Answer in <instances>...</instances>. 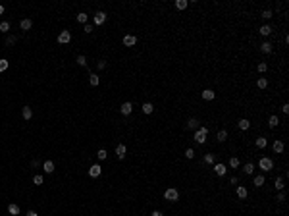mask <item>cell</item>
Returning a JSON list of instances; mask_svg holds the SVG:
<instances>
[{"label": "cell", "mask_w": 289, "mask_h": 216, "mask_svg": "<svg viewBox=\"0 0 289 216\" xmlns=\"http://www.w3.org/2000/svg\"><path fill=\"white\" fill-rule=\"evenodd\" d=\"M206 135H208V128H204V125H202V128H199L195 131V137H193V139H195L199 145H204V143H206Z\"/></svg>", "instance_id": "cell-1"}, {"label": "cell", "mask_w": 289, "mask_h": 216, "mask_svg": "<svg viewBox=\"0 0 289 216\" xmlns=\"http://www.w3.org/2000/svg\"><path fill=\"white\" fill-rule=\"evenodd\" d=\"M164 199L173 203V201H177V199H179V193H177V189L170 187V189H166V191H164Z\"/></svg>", "instance_id": "cell-2"}, {"label": "cell", "mask_w": 289, "mask_h": 216, "mask_svg": "<svg viewBox=\"0 0 289 216\" xmlns=\"http://www.w3.org/2000/svg\"><path fill=\"white\" fill-rule=\"evenodd\" d=\"M258 166H260V170H262V172H270L272 168H274V162H272L270 158H260Z\"/></svg>", "instance_id": "cell-3"}, {"label": "cell", "mask_w": 289, "mask_h": 216, "mask_svg": "<svg viewBox=\"0 0 289 216\" xmlns=\"http://www.w3.org/2000/svg\"><path fill=\"white\" fill-rule=\"evenodd\" d=\"M70 41H71V33H70V31H62V33L58 35V43H60V45H67Z\"/></svg>", "instance_id": "cell-4"}, {"label": "cell", "mask_w": 289, "mask_h": 216, "mask_svg": "<svg viewBox=\"0 0 289 216\" xmlns=\"http://www.w3.org/2000/svg\"><path fill=\"white\" fill-rule=\"evenodd\" d=\"M100 172H102L100 164H93L91 168H89V176H91V178H98V176H100Z\"/></svg>", "instance_id": "cell-5"}, {"label": "cell", "mask_w": 289, "mask_h": 216, "mask_svg": "<svg viewBox=\"0 0 289 216\" xmlns=\"http://www.w3.org/2000/svg\"><path fill=\"white\" fill-rule=\"evenodd\" d=\"M201 97L204 98V101H214V98H216V93H214L212 89H204V91L201 93Z\"/></svg>", "instance_id": "cell-6"}, {"label": "cell", "mask_w": 289, "mask_h": 216, "mask_svg": "<svg viewBox=\"0 0 289 216\" xmlns=\"http://www.w3.org/2000/svg\"><path fill=\"white\" fill-rule=\"evenodd\" d=\"M125 152H127L125 145H118V147H116V156H118L120 160H123V158H125Z\"/></svg>", "instance_id": "cell-7"}, {"label": "cell", "mask_w": 289, "mask_h": 216, "mask_svg": "<svg viewBox=\"0 0 289 216\" xmlns=\"http://www.w3.org/2000/svg\"><path fill=\"white\" fill-rule=\"evenodd\" d=\"M131 110H133V104H131V102H123V104H122V108H120V112H122L123 116H129V114H131Z\"/></svg>", "instance_id": "cell-8"}, {"label": "cell", "mask_w": 289, "mask_h": 216, "mask_svg": "<svg viewBox=\"0 0 289 216\" xmlns=\"http://www.w3.org/2000/svg\"><path fill=\"white\" fill-rule=\"evenodd\" d=\"M135 43H137V37H135V35H125L123 37V45L125 46H133Z\"/></svg>", "instance_id": "cell-9"}, {"label": "cell", "mask_w": 289, "mask_h": 216, "mask_svg": "<svg viewBox=\"0 0 289 216\" xmlns=\"http://www.w3.org/2000/svg\"><path fill=\"white\" fill-rule=\"evenodd\" d=\"M104 22H106V14H104V12H97V14H94V23H97V25H102Z\"/></svg>", "instance_id": "cell-10"}, {"label": "cell", "mask_w": 289, "mask_h": 216, "mask_svg": "<svg viewBox=\"0 0 289 216\" xmlns=\"http://www.w3.org/2000/svg\"><path fill=\"white\" fill-rule=\"evenodd\" d=\"M214 172H216V176H225L228 168H225V164H216L214 166Z\"/></svg>", "instance_id": "cell-11"}, {"label": "cell", "mask_w": 289, "mask_h": 216, "mask_svg": "<svg viewBox=\"0 0 289 216\" xmlns=\"http://www.w3.org/2000/svg\"><path fill=\"white\" fill-rule=\"evenodd\" d=\"M235 193H237V197H239V199H247V195H249V191H247V187H245V185H239Z\"/></svg>", "instance_id": "cell-12"}, {"label": "cell", "mask_w": 289, "mask_h": 216, "mask_svg": "<svg viewBox=\"0 0 289 216\" xmlns=\"http://www.w3.org/2000/svg\"><path fill=\"white\" fill-rule=\"evenodd\" d=\"M187 128H191V129H199L201 128V122H199V118H191L187 122Z\"/></svg>", "instance_id": "cell-13"}, {"label": "cell", "mask_w": 289, "mask_h": 216, "mask_svg": "<svg viewBox=\"0 0 289 216\" xmlns=\"http://www.w3.org/2000/svg\"><path fill=\"white\" fill-rule=\"evenodd\" d=\"M43 170H44L46 174H52V172H54V162H52V160H46L44 164H43Z\"/></svg>", "instance_id": "cell-14"}, {"label": "cell", "mask_w": 289, "mask_h": 216, "mask_svg": "<svg viewBox=\"0 0 289 216\" xmlns=\"http://www.w3.org/2000/svg\"><path fill=\"white\" fill-rule=\"evenodd\" d=\"M21 114H23V118H25V120H31V118H33V110H31V106H23Z\"/></svg>", "instance_id": "cell-15"}, {"label": "cell", "mask_w": 289, "mask_h": 216, "mask_svg": "<svg viewBox=\"0 0 289 216\" xmlns=\"http://www.w3.org/2000/svg\"><path fill=\"white\" fill-rule=\"evenodd\" d=\"M274 152H278V155L283 152V141H280V139L274 141Z\"/></svg>", "instance_id": "cell-16"}, {"label": "cell", "mask_w": 289, "mask_h": 216, "mask_svg": "<svg viewBox=\"0 0 289 216\" xmlns=\"http://www.w3.org/2000/svg\"><path fill=\"white\" fill-rule=\"evenodd\" d=\"M260 50L264 52V54H270V52H272V43H268V41H266V43H262L260 45Z\"/></svg>", "instance_id": "cell-17"}, {"label": "cell", "mask_w": 289, "mask_h": 216, "mask_svg": "<svg viewBox=\"0 0 289 216\" xmlns=\"http://www.w3.org/2000/svg\"><path fill=\"white\" fill-rule=\"evenodd\" d=\"M31 25H33V22H31L29 18L21 19V29H23V31H29V29H31Z\"/></svg>", "instance_id": "cell-18"}, {"label": "cell", "mask_w": 289, "mask_h": 216, "mask_svg": "<svg viewBox=\"0 0 289 216\" xmlns=\"http://www.w3.org/2000/svg\"><path fill=\"white\" fill-rule=\"evenodd\" d=\"M253 181H255V185H256V187H262L266 180H264V176L260 174V176H255V180H253Z\"/></svg>", "instance_id": "cell-19"}, {"label": "cell", "mask_w": 289, "mask_h": 216, "mask_svg": "<svg viewBox=\"0 0 289 216\" xmlns=\"http://www.w3.org/2000/svg\"><path fill=\"white\" fill-rule=\"evenodd\" d=\"M8 212L14 214V216H18V214H19V207H18V204H14V203L8 204Z\"/></svg>", "instance_id": "cell-20"}, {"label": "cell", "mask_w": 289, "mask_h": 216, "mask_svg": "<svg viewBox=\"0 0 289 216\" xmlns=\"http://www.w3.org/2000/svg\"><path fill=\"white\" fill-rule=\"evenodd\" d=\"M249 128H251V122H249V120H245V118H243V120H239V129L247 131Z\"/></svg>", "instance_id": "cell-21"}, {"label": "cell", "mask_w": 289, "mask_h": 216, "mask_svg": "<svg viewBox=\"0 0 289 216\" xmlns=\"http://www.w3.org/2000/svg\"><path fill=\"white\" fill-rule=\"evenodd\" d=\"M143 112H145V114H152V112H154L152 102H145V104H143Z\"/></svg>", "instance_id": "cell-22"}, {"label": "cell", "mask_w": 289, "mask_h": 216, "mask_svg": "<svg viewBox=\"0 0 289 216\" xmlns=\"http://www.w3.org/2000/svg\"><path fill=\"white\" fill-rule=\"evenodd\" d=\"M268 125H270V128H278V125H280V118H278V116H270Z\"/></svg>", "instance_id": "cell-23"}, {"label": "cell", "mask_w": 289, "mask_h": 216, "mask_svg": "<svg viewBox=\"0 0 289 216\" xmlns=\"http://www.w3.org/2000/svg\"><path fill=\"white\" fill-rule=\"evenodd\" d=\"M270 33H272V27H270V25H262V27H260V35H262V37H268Z\"/></svg>", "instance_id": "cell-24"}, {"label": "cell", "mask_w": 289, "mask_h": 216, "mask_svg": "<svg viewBox=\"0 0 289 216\" xmlns=\"http://www.w3.org/2000/svg\"><path fill=\"white\" fill-rule=\"evenodd\" d=\"M225 139H228V131H225V129H220V131H218V141H220V143H224Z\"/></svg>", "instance_id": "cell-25"}, {"label": "cell", "mask_w": 289, "mask_h": 216, "mask_svg": "<svg viewBox=\"0 0 289 216\" xmlns=\"http://www.w3.org/2000/svg\"><path fill=\"white\" fill-rule=\"evenodd\" d=\"M187 6H189L187 0H177V2H176V8H177V10H185Z\"/></svg>", "instance_id": "cell-26"}, {"label": "cell", "mask_w": 289, "mask_h": 216, "mask_svg": "<svg viewBox=\"0 0 289 216\" xmlns=\"http://www.w3.org/2000/svg\"><path fill=\"white\" fill-rule=\"evenodd\" d=\"M98 81H100V79H98V75H94V73H91V75H89V83H91L93 87H97Z\"/></svg>", "instance_id": "cell-27"}, {"label": "cell", "mask_w": 289, "mask_h": 216, "mask_svg": "<svg viewBox=\"0 0 289 216\" xmlns=\"http://www.w3.org/2000/svg\"><path fill=\"white\" fill-rule=\"evenodd\" d=\"M243 172H245V174H253V172H255V164H253V162H247L245 168H243Z\"/></svg>", "instance_id": "cell-28"}, {"label": "cell", "mask_w": 289, "mask_h": 216, "mask_svg": "<svg viewBox=\"0 0 289 216\" xmlns=\"http://www.w3.org/2000/svg\"><path fill=\"white\" fill-rule=\"evenodd\" d=\"M266 143H268V141H266V137H258V139H256V147H258V149H264Z\"/></svg>", "instance_id": "cell-29"}, {"label": "cell", "mask_w": 289, "mask_h": 216, "mask_svg": "<svg viewBox=\"0 0 289 216\" xmlns=\"http://www.w3.org/2000/svg\"><path fill=\"white\" fill-rule=\"evenodd\" d=\"M256 85H258V89H266L268 87V79L266 77H260V79L256 81Z\"/></svg>", "instance_id": "cell-30"}, {"label": "cell", "mask_w": 289, "mask_h": 216, "mask_svg": "<svg viewBox=\"0 0 289 216\" xmlns=\"http://www.w3.org/2000/svg\"><path fill=\"white\" fill-rule=\"evenodd\" d=\"M239 166V158L237 156H231L229 158V168H237Z\"/></svg>", "instance_id": "cell-31"}, {"label": "cell", "mask_w": 289, "mask_h": 216, "mask_svg": "<svg viewBox=\"0 0 289 216\" xmlns=\"http://www.w3.org/2000/svg\"><path fill=\"white\" fill-rule=\"evenodd\" d=\"M256 70H258L260 73H264V71L268 70V64H266V62H258V66H256Z\"/></svg>", "instance_id": "cell-32"}, {"label": "cell", "mask_w": 289, "mask_h": 216, "mask_svg": "<svg viewBox=\"0 0 289 216\" xmlns=\"http://www.w3.org/2000/svg\"><path fill=\"white\" fill-rule=\"evenodd\" d=\"M77 22H79V23H87V14L85 12L77 14Z\"/></svg>", "instance_id": "cell-33"}, {"label": "cell", "mask_w": 289, "mask_h": 216, "mask_svg": "<svg viewBox=\"0 0 289 216\" xmlns=\"http://www.w3.org/2000/svg\"><path fill=\"white\" fill-rule=\"evenodd\" d=\"M97 156H98V160H106V156H108V152H106V151H104V149H100V151H98V152H97Z\"/></svg>", "instance_id": "cell-34"}, {"label": "cell", "mask_w": 289, "mask_h": 216, "mask_svg": "<svg viewBox=\"0 0 289 216\" xmlns=\"http://www.w3.org/2000/svg\"><path fill=\"white\" fill-rule=\"evenodd\" d=\"M0 31H2V33H8V31H10V23L8 22H2V23H0Z\"/></svg>", "instance_id": "cell-35"}, {"label": "cell", "mask_w": 289, "mask_h": 216, "mask_svg": "<svg viewBox=\"0 0 289 216\" xmlns=\"http://www.w3.org/2000/svg\"><path fill=\"white\" fill-rule=\"evenodd\" d=\"M274 185H276V189H280V191H281V189H283V180H281V178H276Z\"/></svg>", "instance_id": "cell-36"}, {"label": "cell", "mask_w": 289, "mask_h": 216, "mask_svg": "<svg viewBox=\"0 0 289 216\" xmlns=\"http://www.w3.org/2000/svg\"><path fill=\"white\" fill-rule=\"evenodd\" d=\"M6 70H8V60L2 58V60H0V71H6Z\"/></svg>", "instance_id": "cell-37"}, {"label": "cell", "mask_w": 289, "mask_h": 216, "mask_svg": "<svg viewBox=\"0 0 289 216\" xmlns=\"http://www.w3.org/2000/svg\"><path fill=\"white\" fill-rule=\"evenodd\" d=\"M204 162H208V164H212V162H214V155H212V152L204 155Z\"/></svg>", "instance_id": "cell-38"}, {"label": "cell", "mask_w": 289, "mask_h": 216, "mask_svg": "<svg viewBox=\"0 0 289 216\" xmlns=\"http://www.w3.org/2000/svg\"><path fill=\"white\" fill-rule=\"evenodd\" d=\"M77 64H79V66H85V64H87V58L83 56V54H81V56H77Z\"/></svg>", "instance_id": "cell-39"}, {"label": "cell", "mask_w": 289, "mask_h": 216, "mask_svg": "<svg viewBox=\"0 0 289 216\" xmlns=\"http://www.w3.org/2000/svg\"><path fill=\"white\" fill-rule=\"evenodd\" d=\"M185 156H187L189 160H191V158H195V151H193V149H187V151H185Z\"/></svg>", "instance_id": "cell-40"}, {"label": "cell", "mask_w": 289, "mask_h": 216, "mask_svg": "<svg viewBox=\"0 0 289 216\" xmlns=\"http://www.w3.org/2000/svg\"><path fill=\"white\" fill-rule=\"evenodd\" d=\"M43 181H44V180H43V176H35V178H33V183H35V185H41Z\"/></svg>", "instance_id": "cell-41"}, {"label": "cell", "mask_w": 289, "mask_h": 216, "mask_svg": "<svg viewBox=\"0 0 289 216\" xmlns=\"http://www.w3.org/2000/svg\"><path fill=\"white\" fill-rule=\"evenodd\" d=\"M262 18H264V19H270V18H272V12H270V10H264V12H262Z\"/></svg>", "instance_id": "cell-42"}, {"label": "cell", "mask_w": 289, "mask_h": 216, "mask_svg": "<svg viewBox=\"0 0 289 216\" xmlns=\"http://www.w3.org/2000/svg\"><path fill=\"white\" fill-rule=\"evenodd\" d=\"M83 31H85V33H91V31H93V25L85 23V27H83Z\"/></svg>", "instance_id": "cell-43"}, {"label": "cell", "mask_w": 289, "mask_h": 216, "mask_svg": "<svg viewBox=\"0 0 289 216\" xmlns=\"http://www.w3.org/2000/svg\"><path fill=\"white\" fill-rule=\"evenodd\" d=\"M278 201H280V203H283V201H285V193H283V191H281L280 195H278Z\"/></svg>", "instance_id": "cell-44"}, {"label": "cell", "mask_w": 289, "mask_h": 216, "mask_svg": "<svg viewBox=\"0 0 289 216\" xmlns=\"http://www.w3.org/2000/svg\"><path fill=\"white\" fill-rule=\"evenodd\" d=\"M15 43V37H8L6 39V45H14Z\"/></svg>", "instance_id": "cell-45"}, {"label": "cell", "mask_w": 289, "mask_h": 216, "mask_svg": "<svg viewBox=\"0 0 289 216\" xmlns=\"http://www.w3.org/2000/svg\"><path fill=\"white\" fill-rule=\"evenodd\" d=\"M98 68L104 70V68H106V62H104V60H98Z\"/></svg>", "instance_id": "cell-46"}, {"label": "cell", "mask_w": 289, "mask_h": 216, "mask_svg": "<svg viewBox=\"0 0 289 216\" xmlns=\"http://www.w3.org/2000/svg\"><path fill=\"white\" fill-rule=\"evenodd\" d=\"M281 110H283V114H287V112H289V104L285 102V104H283V106H281Z\"/></svg>", "instance_id": "cell-47"}, {"label": "cell", "mask_w": 289, "mask_h": 216, "mask_svg": "<svg viewBox=\"0 0 289 216\" xmlns=\"http://www.w3.org/2000/svg\"><path fill=\"white\" fill-rule=\"evenodd\" d=\"M31 166H33V168H39V160H31Z\"/></svg>", "instance_id": "cell-48"}, {"label": "cell", "mask_w": 289, "mask_h": 216, "mask_svg": "<svg viewBox=\"0 0 289 216\" xmlns=\"http://www.w3.org/2000/svg\"><path fill=\"white\" fill-rule=\"evenodd\" d=\"M150 216H164V214H162V212H158V210H154V212H152Z\"/></svg>", "instance_id": "cell-49"}, {"label": "cell", "mask_w": 289, "mask_h": 216, "mask_svg": "<svg viewBox=\"0 0 289 216\" xmlns=\"http://www.w3.org/2000/svg\"><path fill=\"white\" fill-rule=\"evenodd\" d=\"M27 216H39V214H37V212H33V210H29V212H27Z\"/></svg>", "instance_id": "cell-50"}, {"label": "cell", "mask_w": 289, "mask_h": 216, "mask_svg": "<svg viewBox=\"0 0 289 216\" xmlns=\"http://www.w3.org/2000/svg\"><path fill=\"white\" fill-rule=\"evenodd\" d=\"M2 14H4V6H2V4H0V15H2Z\"/></svg>", "instance_id": "cell-51"}]
</instances>
